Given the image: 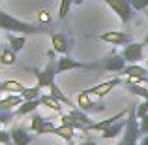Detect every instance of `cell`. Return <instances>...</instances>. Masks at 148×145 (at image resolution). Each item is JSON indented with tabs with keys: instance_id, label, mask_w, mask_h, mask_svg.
<instances>
[{
	"instance_id": "1",
	"label": "cell",
	"mask_w": 148,
	"mask_h": 145,
	"mask_svg": "<svg viewBox=\"0 0 148 145\" xmlns=\"http://www.w3.org/2000/svg\"><path fill=\"white\" fill-rule=\"evenodd\" d=\"M0 30H8V32H11V34H23V36H34V34L47 32L41 25L25 23V21L13 17V15L6 13V11H2V10H0Z\"/></svg>"
},
{
	"instance_id": "2",
	"label": "cell",
	"mask_w": 148,
	"mask_h": 145,
	"mask_svg": "<svg viewBox=\"0 0 148 145\" xmlns=\"http://www.w3.org/2000/svg\"><path fill=\"white\" fill-rule=\"evenodd\" d=\"M135 108L137 104L127 105V117H126V128H124V136L116 145H130V143H139L141 138V128H139V119L135 115Z\"/></svg>"
},
{
	"instance_id": "3",
	"label": "cell",
	"mask_w": 148,
	"mask_h": 145,
	"mask_svg": "<svg viewBox=\"0 0 148 145\" xmlns=\"http://www.w3.org/2000/svg\"><path fill=\"white\" fill-rule=\"evenodd\" d=\"M54 51H49L47 53V57H49V62H47V66H45L43 70H34V74H36V77H38V83L36 85H40L41 89H49L51 85L54 83V77L58 76V72H56V60L58 58L54 57Z\"/></svg>"
},
{
	"instance_id": "4",
	"label": "cell",
	"mask_w": 148,
	"mask_h": 145,
	"mask_svg": "<svg viewBox=\"0 0 148 145\" xmlns=\"http://www.w3.org/2000/svg\"><path fill=\"white\" fill-rule=\"evenodd\" d=\"M69 70H101L99 60L98 62H81L75 60V58H69V57H58L56 60V72L58 74H64L69 72Z\"/></svg>"
},
{
	"instance_id": "5",
	"label": "cell",
	"mask_w": 148,
	"mask_h": 145,
	"mask_svg": "<svg viewBox=\"0 0 148 145\" xmlns=\"http://www.w3.org/2000/svg\"><path fill=\"white\" fill-rule=\"evenodd\" d=\"M105 4H107L109 8H111L112 11H114L116 15L120 17V21L122 23H130V19H131V15H133V8H131V2L130 0H103Z\"/></svg>"
},
{
	"instance_id": "6",
	"label": "cell",
	"mask_w": 148,
	"mask_h": 145,
	"mask_svg": "<svg viewBox=\"0 0 148 145\" xmlns=\"http://www.w3.org/2000/svg\"><path fill=\"white\" fill-rule=\"evenodd\" d=\"M54 123L53 121H47L40 115V113L34 111L32 117H30V132L36 136H43V134H53L54 132Z\"/></svg>"
},
{
	"instance_id": "7",
	"label": "cell",
	"mask_w": 148,
	"mask_h": 145,
	"mask_svg": "<svg viewBox=\"0 0 148 145\" xmlns=\"http://www.w3.org/2000/svg\"><path fill=\"white\" fill-rule=\"evenodd\" d=\"M98 40L111 45H127L133 42V38L130 32H124V30H107L103 34H98Z\"/></svg>"
},
{
	"instance_id": "8",
	"label": "cell",
	"mask_w": 148,
	"mask_h": 145,
	"mask_svg": "<svg viewBox=\"0 0 148 145\" xmlns=\"http://www.w3.org/2000/svg\"><path fill=\"white\" fill-rule=\"evenodd\" d=\"M120 85H124L122 77H112V79H107V81H103V83H99V85H94V87L86 89V92L90 96H96V98H105L109 92L114 91V89L120 87Z\"/></svg>"
},
{
	"instance_id": "9",
	"label": "cell",
	"mask_w": 148,
	"mask_h": 145,
	"mask_svg": "<svg viewBox=\"0 0 148 145\" xmlns=\"http://www.w3.org/2000/svg\"><path fill=\"white\" fill-rule=\"evenodd\" d=\"M145 45L143 42H131V44L124 45L122 49V57L127 64H139V60H143V51H145Z\"/></svg>"
},
{
	"instance_id": "10",
	"label": "cell",
	"mask_w": 148,
	"mask_h": 145,
	"mask_svg": "<svg viewBox=\"0 0 148 145\" xmlns=\"http://www.w3.org/2000/svg\"><path fill=\"white\" fill-rule=\"evenodd\" d=\"M99 66H101V70H105V72H116V74H122V72H124V68L127 66V62L124 60L122 55H118V53H111V55H107L105 58H101V60H99Z\"/></svg>"
},
{
	"instance_id": "11",
	"label": "cell",
	"mask_w": 148,
	"mask_h": 145,
	"mask_svg": "<svg viewBox=\"0 0 148 145\" xmlns=\"http://www.w3.org/2000/svg\"><path fill=\"white\" fill-rule=\"evenodd\" d=\"M122 76H126V79H131L135 83H148V68L141 64H127Z\"/></svg>"
},
{
	"instance_id": "12",
	"label": "cell",
	"mask_w": 148,
	"mask_h": 145,
	"mask_svg": "<svg viewBox=\"0 0 148 145\" xmlns=\"http://www.w3.org/2000/svg\"><path fill=\"white\" fill-rule=\"evenodd\" d=\"M77 108H79L81 111H84V113H92V111H101V109H105L107 105L98 104V102H92V96L88 94L86 91H81L79 94H77Z\"/></svg>"
},
{
	"instance_id": "13",
	"label": "cell",
	"mask_w": 148,
	"mask_h": 145,
	"mask_svg": "<svg viewBox=\"0 0 148 145\" xmlns=\"http://www.w3.org/2000/svg\"><path fill=\"white\" fill-rule=\"evenodd\" d=\"M10 134H11V142H13V145H30L34 142V138H36V136H32V132H28L23 126H13Z\"/></svg>"
},
{
	"instance_id": "14",
	"label": "cell",
	"mask_w": 148,
	"mask_h": 145,
	"mask_svg": "<svg viewBox=\"0 0 148 145\" xmlns=\"http://www.w3.org/2000/svg\"><path fill=\"white\" fill-rule=\"evenodd\" d=\"M126 117H127V108L124 109V111H120V113H114L112 117H109V119H105V121H98V123H92L90 126H88V132H103L105 128H109L111 124H114L116 121L126 119Z\"/></svg>"
},
{
	"instance_id": "15",
	"label": "cell",
	"mask_w": 148,
	"mask_h": 145,
	"mask_svg": "<svg viewBox=\"0 0 148 145\" xmlns=\"http://www.w3.org/2000/svg\"><path fill=\"white\" fill-rule=\"evenodd\" d=\"M23 102H25V100H23L21 94H8L6 98H0V113L15 111Z\"/></svg>"
},
{
	"instance_id": "16",
	"label": "cell",
	"mask_w": 148,
	"mask_h": 145,
	"mask_svg": "<svg viewBox=\"0 0 148 145\" xmlns=\"http://www.w3.org/2000/svg\"><path fill=\"white\" fill-rule=\"evenodd\" d=\"M40 105H41L40 98H38V100H26V102H23V104L15 109L13 115H15V119H21V117H26V115H30V113H34Z\"/></svg>"
},
{
	"instance_id": "17",
	"label": "cell",
	"mask_w": 148,
	"mask_h": 145,
	"mask_svg": "<svg viewBox=\"0 0 148 145\" xmlns=\"http://www.w3.org/2000/svg\"><path fill=\"white\" fill-rule=\"evenodd\" d=\"M51 45H53V51L60 57L68 53V38L64 34H51Z\"/></svg>"
},
{
	"instance_id": "18",
	"label": "cell",
	"mask_w": 148,
	"mask_h": 145,
	"mask_svg": "<svg viewBox=\"0 0 148 145\" xmlns=\"http://www.w3.org/2000/svg\"><path fill=\"white\" fill-rule=\"evenodd\" d=\"M124 128H126V119H120V121H116L114 124H111L109 128H105V130L101 132V138L103 139H112V138H116V136L122 134Z\"/></svg>"
},
{
	"instance_id": "19",
	"label": "cell",
	"mask_w": 148,
	"mask_h": 145,
	"mask_svg": "<svg viewBox=\"0 0 148 145\" xmlns=\"http://www.w3.org/2000/svg\"><path fill=\"white\" fill-rule=\"evenodd\" d=\"M124 85H126V89L133 96H139V98H143V100H148V89L146 87H143V85L135 83V81H131V79H126Z\"/></svg>"
},
{
	"instance_id": "20",
	"label": "cell",
	"mask_w": 148,
	"mask_h": 145,
	"mask_svg": "<svg viewBox=\"0 0 148 145\" xmlns=\"http://www.w3.org/2000/svg\"><path fill=\"white\" fill-rule=\"evenodd\" d=\"M25 85L17 79H8V81H2V91L4 92H10V94H23L25 91Z\"/></svg>"
},
{
	"instance_id": "21",
	"label": "cell",
	"mask_w": 148,
	"mask_h": 145,
	"mask_svg": "<svg viewBox=\"0 0 148 145\" xmlns=\"http://www.w3.org/2000/svg\"><path fill=\"white\" fill-rule=\"evenodd\" d=\"M15 62H17V53H15L10 45H6V47L0 51V64L11 66V64H15Z\"/></svg>"
},
{
	"instance_id": "22",
	"label": "cell",
	"mask_w": 148,
	"mask_h": 145,
	"mask_svg": "<svg viewBox=\"0 0 148 145\" xmlns=\"http://www.w3.org/2000/svg\"><path fill=\"white\" fill-rule=\"evenodd\" d=\"M25 44H26V36H23V34H8V45H10L11 49L15 51V53H19L23 47H25Z\"/></svg>"
},
{
	"instance_id": "23",
	"label": "cell",
	"mask_w": 148,
	"mask_h": 145,
	"mask_svg": "<svg viewBox=\"0 0 148 145\" xmlns=\"http://www.w3.org/2000/svg\"><path fill=\"white\" fill-rule=\"evenodd\" d=\"M40 100H41V104H43V105H47L49 109H53L54 113H60V115L64 113V109H62V104H60V102H58V100H56V98H54L53 94H41Z\"/></svg>"
},
{
	"instance_id": "24",
	"label": "cell",
	"mask_w": 148,
	"mask_h": 145,
	"mask_svg": "<svg viewBox=\"0 0 148 145\" xmlns=\"http://www.w3.org/2000/svg\"><path fill=\"white\" fill-rule=\"evenodd\" d=\"M53 134L58 136V138H62L64 142L71 143V142H73V136H75V130H73V128H69V126H66V124H60V126L54 128Z\"/></svg>"
},
{
	"instance_id": "25",
	"label": "cell",
	"mask_w": 148,
	"mask_h": 145,
	"mask_svg": "<svg viewBox=\"0 0 148 145\" xmlns=\"http://www.w3.org/2000/svg\"><path fill=\"white\" fill-rule=\"evenodd\" d=\"M49 91H51V92H49V94H53V96H54V98H56V100H58V102H60V104H62V105H69V108H75V105H73V104H71V100H69V98H68V96H66V94H64V92H62V91H60V89H58V85H56V83H53V85H51V87H49Z\"/></svg>"
},
{
	"instance_id": "26",
	"label": "cell",
	"mask_w": 148,
	"mask_h": 145,
	"mask_svg": "<svg viewBox=\"0 0 148 145\" xmlns=\"http://www.w3.org/2000/svg\"><path fill=\"white\" fill-rule=\"evenodd\" d=\"M23 100H38V98H41V87L40 85H34V87H26L25 91H23Z\"/></svg>"
},
{
	"instance_id": "27",
	"label": "cell",
	"mask_w": 148,
	"mask_h": 145,
	"mask_svg": "<svg viewBox=\"0 0 148 145\" xmlns=\"http://www.w3.org/2000/svg\"><path fill=\"white\" fill-rule=\"evenodd\" d=\"M73 6V0H60V6H58V17L66 19L69 15V10Z\"/></svg>"
},
{
	"instance_id": "28",
	"label": "cell",
	"mask_w": 148,
	"mask_h": 145,
	"mask_svg": "<svg viewBox=\"0 0 148 145\" xmlns=\"http://www.w3.org/2000/svg\"><path fill=\"white\" fill-rule=\"evenodd\" d=\"M148 113V100H143L141 104H137V108H135V115H137V119H143Z\"/></svg>"
},
{
	"instance_id": "29",
	"label": "cell",
	"mask_w": 148,
	"mask_h": 145,
	"mask_svg": "<svg viewBox=\"0 0 148 145\" xmlns=\"http://www.w3.org/2000/svg\"><path fill=\"white\" fill-rule=\"evenodd\" d=\"M131 2V8L135 11H145L148 10V0H130Z\"/></svg>"
},
{
	"instance_id": "30",
	"label": "cell",
	"mask_w": 148,
	"mask_h": 145,
	"mask_svg": "<svg viewBox=\"0 0 148 145\" xmlns=\"http://www.w3.org/2000/svg\"><path fill=\"white\" fill-rule=\"evenodd\" d=\"M0 145H13L11 142V134L6 130H0Z\"/></svg>"
},
{
	"instance_id": "31",
	"label": "cell",
	"mask_w": 148,
	"mask_h": 145,
	"mask_svg": "<svg viewBox=\"0 0 148 145\" xmlns=\"http://www.w3.org/2000/svg\"><path fill=\"white\" fill-rule=\"evenodd\" d=\"M139 128H141V136L148 134V113L143 117V119H139Z\"/></svg>"
},
{
	"instance_id": "32",
	"label": "cell",
	"mask_w": 148,
	"mask_h": 145,
	"mask_svg": "<svg viewBox=\"0 0 148 145\" xmlns=\"http://www.w3.org/2000/svg\"><path fill=\"white\" fill-rule=\"evenodd\" d=\"M40 23L41 25H49L51 23V15L47 13V11H40Z\"/></svg>"
},
{
	"instance_id": "33",
	"label": "cell",
	"mask_w": 148,
	"mask_h": 145,
	"mask_svg": "<svg viewBox=\"0 0 148 145\" xmlns=\"http://www.w3.org/2000/svg\"><path fill=\"white\" fill-rule=\"evenodd\" d=\"M81 145H98V143H96L94 139H84V142L81 143Z\"/></svg>"
},
{
	"instance_id": "34",
	"label": "cell",
	"mask_w": 148,
	"mask_h": 145,
	"mask_svg": "<svg viewBox=\"0 0 148 145\" xmlns=\"http://www.w3.org/2000/svg\"><path fill=\"white\" fill-rule=\"evenodd\" d=\"M139 145H148V134H146V136H143V139L139 142Z\"/></svg>"
},
{
	"instance_id": "35",
	"label": "cell",
	"mask_w": 148,
	"mask_h": 145,
	"mask_svg": "<svg viewBox=\"0 0 148 145\" xmlns=\"http://www.w3.org/2000/svg\"><path fill=\"white\" fill-rule=\"evenodd\" d=\"M145 15H146V19H148V10H145ZM143 44H148V34L145 36V40H143Z\"/></svg>"
},
{
	"instance_id": "36",
	"label": "cell",
	"mask_w": 148,
	"mask_h": 145,
	"mask_svg": "<svg viewBox=\"0 0 148 145\" xmlns=\"http://www.w3.org/2000/svg\"><path fill=\"white\" fill-rule=\"evenodd\" d=\"M73 4H75V6H81V4H83V0H73Z\"/></svg>"
},
{
	"instance_id": "37",
	"label": "cell",
	"mask_w": 148,
	"mask_h": 145,
	"mask_svg": "<svg viewBox=\"0 0 148 145\" xmlns=\"http://www.w3.org/2000/svg\"><path fill=\"white\" fill-rule=\"evenodd\" d=\"M0 91H2V81H0Z\"/></svg>"
},
{
	"instance_id": "38",
	"label": "cell",
	"mask_w": 148,
	"mask_h": 145,
	"mask_svg": "<svg viewBox=\"0 0 148 145\" xmlns=\"http://www.w3.org/2000/svg\"><path fill=\"white\" fill-rule=\"evenodd\" d=\"M146 68H148V58H146Z\"/></svg>"
},
{
	"instance_id": "39",
	"label": "cell",
	"mask_w": 148,
	"mask_h": 145,
	"mask_svg": "<svg viewBox=\"0 0 148 145\" xmlns=\"http://www.w3.org/2000/svg\"><path fill=\"white\" fill-rule=\"evenodd\" d=\"M101 2H103V0H101Z\"/></svg>"
},
{
	"instance_id": "40",
	"label": "cell",
	"mask_w": 148,
	"mask_h": 145,
	"mask_svg": "<svg viewBox=\"0 0 148 145\" xmlns=\"http://www.w3.org/2000/svg\"><path fill=\"white\" fill-rule=\"evenodd\" d=\"M0 2H2V0H0Z\"/></svg>"
}]
</instances>
